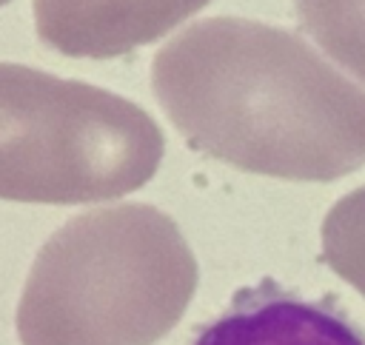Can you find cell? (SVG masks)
I'll return each instance as SVG.
<instances>
[{
    "label": "cell",
    "mask_w": 365,
    "mask_h": 345,
    "mask_svg": "<svg viewBox=\"0 0 365 345\" xmlns=\"http://www.w3.org/2000/svg\"><path fill=\"white\" fill-rule=\"evenodd\" d=\"M177 222L143 202L71 217L40 248L17 305L23 345H154L197 291Z\"/></svg>",
    "instance_id": "2"
},
{
    "label": "cell",
    "mask_w": 365,
    "mask_h": 345,
    "mask_svg": "<svg viewBox=\"0 0 365 345\" xmlns=\"http://www.w3.org/2000/svg\"><path fill=\"white\" fill-rule=\"evenodd\" d=\"M6 3H9V0H0V6H6Z\"/></svg>",
    "instance_id": "8"
},
{
    "label": "cell",
    "mask_w": 365,
    "mask_h": 345,
    "mask_svg": "<svg viewBox=\"0 0 365 345\" xmlns=\"http://www.w3.org/2000/svg\"><path fill=\"white\" fill-rule=\"evenodd\" d=\"M211 0H34L40 40L68 57L108 60L148 46Z\"/></svg>",
    "instance_id": "4"
},
{
    "label": "cell",
    "mask_w": 365,
    "mask_h": 345,
    "mask_svg": "<svg viewBox=\"0 0 365 345\" xmlns=\"http://www.w3.org/2000/svg\"><path fill=\"white\" fill-rule=\"evenodd\" d=\"M165 137L137 103L83 80L0 63V200L80 205L143 188Z\"/></svg>",
    "instance_id": "3"
},
{
    "label": "cell",
    "mask_w": 365,
    "mask_h": 345,
    "mask_svg": "<svg viewBox=\"0 0 365 345\" xmlns=\"http://www.w3.org/2000/svg\"><path fill=\"white\" fill-rule=\"evenodd\" d=\"M194 345H365L334 299H302L274 279L240 288L228 308L197 331Z\"/></svg>",
    "instance_id": "5"
},
{
    "label": "cell",
    "mask_w": 365,
    "mask_h": 345,
    "mask_svg": "<svg viewBox=\"0 0 365 345\" xmlns=\"http://www.w3.org/2000/svg\"><path fill=\"white\" fill-rule=\"evenodd\" d=\"M322 259L365 297V185L345 194L325 214Z\"/></svg>",
    "instance_id": "7"
},
{
    "label": "cell",
    "mask_w": 365,
    "mask_h": 345,
    "mask_svg": "<svg viewBox=\"0 0 365 345\" xmlns=\"http://www.w3.org/2000/svg\"><path fill=\"white\" fill-rule=\"evenodd\" d=\"M302 29L365 86V0H294Z\"/></svg>",
    "instance_id": "6"
},
{
    "label": "cell",
    "mask_w": 365,
    "mask_h": 345,
    "mask_svg": "<svg viewBox=\"0 0 365 345\" xmlns=\"http://www.w3.org/2000/svg\"><path fill=\"white\" fill-rule=\"evenodd\" d=\"M151 88L197 151L234 168L331 182L365 165V91L288 29L191 23L154 54Z\"/></svg>",
    "instance_id": "1"
}]
</instances>
